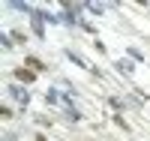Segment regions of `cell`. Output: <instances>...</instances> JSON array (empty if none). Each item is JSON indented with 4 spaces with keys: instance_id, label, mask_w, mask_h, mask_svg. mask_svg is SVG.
I'll return each mask as SVG.
<instances>
[{
    "instance_id": "cell-6",
    "label": "cell",
    "mask_w": 150,
    "mask_h": 141,
    "mask_svg": "<svg viewBox=\"0 0 150 141\" xmlns=\"http://www.w3.org/2000/svg\"><path fill=\"white\" fill-rule=\"evenodd\" d=\"M108 102H111V108H117V111H123V108H126V102H123L120 96H111Z\"/></svg>"
},
{
    "instance_id": "cell-8",
    "label": "cell",
    "mask_w": 150,
    "mask_h": 141,
    "mask_svg": "<svg viewBox=\"0 0 150 141\" xmlns=\"http://www.w3.org/2000/svg\"><path fill=\"white\" fill-rule=\"evenodd\" d=\"M84 6H87V9H90V12H93V15H102V9H105L102 3H84Z\"/></svg>"
},
{
    "instance_id": "cell-5",
    "label": "cell",
    "mask_w": 150,
    "mask_h": 141,
    "mask_svg": "<svg viewBox=\"0 0 150 141\" xmlns=\"http://www.w3.org/2000/svg\"><path fill=\"white\" fill-rule=\"evenodd\" d=\"M27 66H30L33 72H42V69H45V66H42V60H39V57H27Z\"/></svg>"
},
{
    "instance_id": "cell-2",
    "label": "cell",
    "mask_w": 150,
    "mask_h": 141,
    "mask_svg": "<svg viewBox=\"0 0 150 141\" xmlns=\"http://www.w3.org/2000/svg\"><path fill=\"white\" fill-rule=\"evenodd\" d=\"M15 78H18V81H24V84H33L36 72H33V69H15Z\"/></svg>"
},
{
    "instance_id": "cell-3",
    "label": "cell",
    "mask_w": 150,
    "mask_h": 141,
    "mask_svg": "<svg viewBox=\"0 0 150 141\" xmlns=\"http://www.w3.org/2000/svg\"><path fill=\"white\" fill-rule=\"evenodd\" d=\"M66 57H69V60L75 63V66H84V69H93V66H90V63H87V60H84L81 54H75V51H66Z\"/></svg>"
},
{
    "instance_id": "cell-11",
    "label": "cell",
    "mask_w": 150,
    "mask_h": 141,
    "mask_svg": "<svg viewBox=\"0 0 150 141\" xmlns=\"http://www.w3.org/2000/svg\"><path fill=\"white\" fill-rule=\"evenodd\" d=\"M36 141H48V138H42V135H36Z\"/></svg>"
},
{
    "instance_id": "cell-9",
    "label": "cell",
    "mask_w": 150,
    "mask_h": 141,
    "mask_svg": "<svg viewBox=\"0 0 150 141\" xmlns=\"http://www.w3.org/2000/svg\"><path fill=\"white\" fill-rule=\"evenodd\" d=\"M45 99L54 105V102H60V93H57V90H48V93H45Z\"/></svg>"
},
{
    "instance_id": "cell-10",
    "label": "cell",
    "mask_w": 150,
    "mask_h": 141,
    "mask_svg": "<svg viewBox=\"0 0 150 141\" xmlns=\"http://www.w3.org/2000/svg\"><path fill=\"white\" fill-rule=\"evenodd\" d=\"M114 123L120 126V129H129V126H126V120H123V117H120V114H114Z\"/></svg>"
},
{
    "instance_id": "cell-1",
    "label": "cell",
    "mask_w": 150,
    "mask_h": 141,
    "mask_svg": "<svg viewBox=\"0 0 150 141\" xmlns=\"http://www.w3.org/2000/svg\"><path fill=\"white\" fill-rule=\"evenodd\" d=\"M9 96L15 99V102H18L21 108H24V105H27V102H30V93L24 90V87H18V84H12V87H9Z\"/></svg>"
},
{
    "instance_id": "cell-4",
    "label": "cell",
    "mask_w": 150,
    "mask_h": 141,
    "mask_svg": "<svg viewBox=\"0 0 150 141\" xmlns=\"http://www.w3.org/2000/svg\"><path fill=\"white\" fill-rule=\"evenodd\" d=\"M114 66H117V72H123V75H132V72H135V66H132L129 60H117Z\"/></svg>"
},
{
    "instance_id": "cell-7",
    "label": "cell",
    "mask_w": 150,
    "mask_h": 141,
    "mask_svg": "<svg viewBox=\"0 0 150 141\" xmlns=\"http://www.w3.org/2000/svg\"><path fill=\"white\" fill-rule=\"evenodd\" d=\"M66 120H72V123H75V120H81L78 108H72V105H69V108H66Z\"/></svg>"
}]
</instances>
